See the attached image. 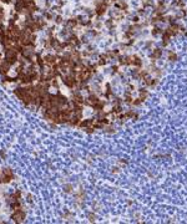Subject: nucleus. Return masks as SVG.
I'll list each match as a JSON object with an SVG mask.
<instances>
[{
	"label": "nucleus",
	"mask_w": 187,
	"mask_h": 224,
	"mask_svg": "<svg viewBox=\"0 0 187 224\" xmlns=\"http://www.w3.org/2000/svg\"><path fill=\"white\" fill-rule=\"evenodd\" d=\"M11 219L15 222V223H21L25 220V213L21 208H18V209H14V213L11 214Z\"/></svg>",
	"instance_id": "nucleus-1"
},
{
	"label": "nucleus",
	"mask_w": 187,
	"mask_h": 224,
	"mask_svg": "<svg viewBox=\"0 0 187 224\" xmlns=\"http://www.w3.org/2000/svg\"><path fill=\"white\" fill-rule=\"evenodd\" d=\"M14 178V173L10 168H5L1 171V183H9Z\"/></svg>",
	"instance_id": "nucleus-2"
},
{
	"label": "nucleus",
	"mask_w": 187,
	"mask_h": 224,
	"mask_svg": "<svg viewBox=\"0 0 187 224\" xmlns=\"http://www.w3.org/2000/svg\"><path fill=\"white\" fill-rule=\"evenodd\" d=\"M54 21H55V24H56V25H60V24L64 23V18H62L61 15H56L54 18Z\"/></svg>",
	"instance_id": "nucleus-3"
}]
</instances>
